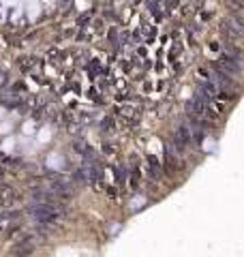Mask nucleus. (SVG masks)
I'll list each match as a JSON object with an SVG mask.
<instances>
[{
    "label": "nucleus",
    "instance_id": "nucleus-1",
    "mask_svg": "<svg viewBox=\"0 0 244 257\" xmlns=\"http://www.w3.org/2000/svg\"><path fill=\"white\" fill-rule=\"evenodd\" d=\"M28 214L35 223L39 225H50L62 219L64 208L58 202H35L28 206Z\"/></svg>",
    "mask_w": 244,
    "mask_h": 257
},
{
    "label": "nucleus",
    "instance_id": "nucleus-2",
    "mask_svg": "<svg viewBox=\"0 0 244 257\" xmlns=\"http://www.w3.org/2000/svg\"><path fill=\"white\" fill-rule=\"evenodd\" d=\"M219 67H221V71H223V73H229V75H234V77H236V75H240L242 64H240V58L227 54V56H223L219 60Z\"/></svg>",
    "mask_w": 244,
    "mask_h": 257
},
{
    "label": "nucleus",
    "instance_id": "nucleus-3",
    "mask_svg": "<svg viewBox=\"0 0 244 257\" xmlns=\"http://www.w3.org/2000/svg\"><path fill=\"white\" fill-rule=\"evenodd\" d=\"M173 142H176L178 148H188L193 144V135H191V128H188L187 125H180L176 128V135H173Z\"/></svg>",
    "mask_w": 244,
    "mask_h": 257
},
{
    "label": "nucleus",
    "instance_id": "nucleus-4",
    "mask_svg": "<svg viewBox=\"0 0 244 257\" xmlns=\"http://www.w3.org/2000/svg\"><path fill=\"white\" fill-rule=\"evenodd\" d=\"M15 203H18V193H15V189L9 184H0V206L11 208Z\"/></svg>",
    "mask_w": 244,
    "mask_h": 257
},
{
    "label": "nucleus",
    "instance_id": "nucleus-5",
    "mask_svg": "<svg viewBox=\"0 0 244 257\" xmlns=\"http://www.w3.org/2000/svg\"><path fill=\"white\" fill-rule=\"evenodd\" d=\"M50 191L58 197H67V195H71V182L62 180V178H56V180H52Z\"/></svg>",
    "mask_w": 244,
    "mask_h": 257
},
{
    "label": "nucleus",
    "instance_id": "nucleus-6",
    "mask_svg": "<svg viewBox=\"0 0 244 257\" xmlns=\"http://www.w3.org/2000/svg\"><path fill=\"white\" fill-rule=\"evenodd\" d=\"M214 84L219 86V88H225V90L234 88V82H231V77H227V73H223L221 69L214 73Z\"/></svg>",
    "mask_w": 244,
    "mask_h": 257
},
{
    "label": "nucleus",
    "instance_id": "nucleus-7",
    "mask_svg": "<svg viewBox=\"0 0 244 257\" xmlns=\"http://www.w3.org/2000/svg\"><path fill=\"white\" fill-rule=\"evenodd\" d=\"M18 103H21V99L18 94H11V92L2 94V105H18Z\"/></svg>",
    "mask_w": 244,
    "mask_h": 257
},
{
    "label": "nucleus",
    "instance_id": "nucleus-8",
    "mask_svg": "<svg viewBox=\"0 0 244 257\" xmlns=\"http://www.w3.org/2000/svg\"><path fill=\"white\" fill-rule=\"evenodd\" d=\"M30 246H18V249H15V253H30Z\"/></svg>",
    "mask_w": 244,
    "mask_h": 257
}]
</instances>
